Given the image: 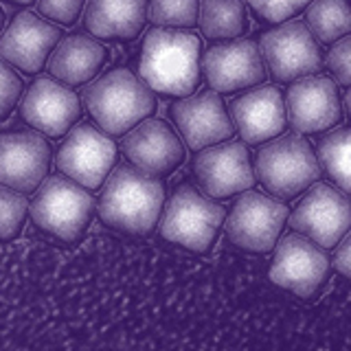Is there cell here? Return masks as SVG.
<instances>
[{
    "label": "cell",
    "instance_id": "1",
    "mask_svg": "<svg viewBox=\"0 0 351 351\" xmlns=\"http://www.w3.org/2000/svg\"><path fill=\"white\" fill-rule=\"evenodd\" d=\"M97 200L99 219L125 235H149L165 204L162 178H154L123 162L108 173Z\"/></svg>",
    "mask_w": 351,
    "mask_h": 351
},
{
    "label": "cell",
    "instance_id": "2",
    "mask_svg": "<svg viewBox=\"0 0 351 351\" xmlns=\"http://www.w3.org/2000/svg\"><path fill=\"white\" fill-rule=\"evenodd\" d=\"M202 42L191 31L154 27L143 42L138 73L149 90L169 97H189L200 86Z\"/></svg>",
    "mask_w": 351,
    "mask_h": 351
},
{
    "label": "cell",
    "instance_id": "3",
    "mask_svg": "<svg viewBox=\"0 0 351 351\" xmlns=\"http://www.w3.org/2000/svg\"><path fill=\"white\" fill-rule=\"evenodd\" d=\"M84 106L108 136H123L154 112L156 99L138 77L125 69H117L88 84Z\"/></svg>",
    "mask_w": 351,
    "mask_h": 351
},
{
    "label": "cell",
    "instance_id": "4",
    "mask_svg": "<svg viewBox=\"0 0 351 351\" xmlns=\"http://www.w3.org/2000/svg\"><path fill=\"white\" fill-rule=\"evenodd\" d=\"M29 202V215L38 228L64 244H75L90 226L97 200L95 195L66 176H47Z\"/></svg>",
    "mask_w": 351,
    "mask_h": 351
},
{
    "label": "cell",
    "instance_id": "5",
    "mask_svg": "<svg viewBox=\"0 0 351 351\" xmlns=\"http://www.w3.org/2000/svg\"><path fill=\"white\" fill-rule=\"evenodd\" d=\"M226 219V208L202 195L193 184H180L162 204L158 233L162 239L189 252L204 255L213 248L219 228Z\"/></svg>",
    "mask_w": 351,
    "mask_h": 351
},
{
    "label": "cell",
    "instance_id": "6",
    "mask_svg": "<svg viewBox=\"0 0 351 351\" xmlns=\"http://www.w3.org/2000/svg\"><path fill=\"white\" fill-rule=\"evenodd\" d=\"M255 180L277 200L288 202L321 178V165L301 134H285L266 143L255 156Z\"/></svg>",
    "mask_w": 351,
    "mask_h": 351
},
{
    "label": "cell",
    "instance_id": "7",
    "mask_svg": "<svg viewBox=\"0 0 351 351\" xmlns=\"http://www.w3.org/2000/svg\"><path fill=\"white\" fill-rule=\"evenodd\" d=\"M261 60L274 82H294L323 69V49L301 20H285L259 40Z\"/></svg>",
    "mask_w": 351,
    "mask_h": 351
},
{
    "label": "cell",
    "instance_id": "8",
    "mask_svg": "<svg viewBox=\"0 0 351 351\" xmlns=\"http://www.w3.org/2000/svg\"><path fill=\"white\" fill-rule=\"evenodd\" d=\"M290 208L277 197L259 191H244L233 204L226 222V237L246 252L263 255L279 241Z\"/></svg>",
    "mask_w": 351,
    "mask_h": 351
},
{
    "label": "cell",
    "instance_id": "9",
    "mask_svg": "<svg viewBox=\"0 0 351 351\" xmlns=\"http://www.w3.org/2000/svg\"><path fill=\"white\" fill-rule=\"evenodd\" d=\"M117 160V145L106 132L90 123H80L66 132V138L58 149V169L82 184L84 189H99L112 171Z\"/></svg>",
    "mask_w": 351,
    "mask_h": 351
},
{
    "label": "cell",
    "instance_id": "10",
    "mask_svg": "<svg viewBox=\"0 0 351 351\" xmlns=\"http://www.w3.org/2000/svg\"><path fill=\"white\" fill-rule=\"evenodd\" d=\"M303 200L288 213L285 224H290L294 233H301L321 248H334L338 239L349 233L351 211L349 197L338 186L314 182L307 186Z\"/></svg>",
    "mask_w": 351,
    "mask_h": 351
},
{
    "label": "cell",
    "instance_id": "11",
    "mask_svg": "<svg viewBox=\"0 0 351 351\" xmlns=\"http://www.w3.org/2000/svg\"><path fill=\"white\" fill-rule=\"evenodd\" d=\"M270 281L301 299H310L323 288L329 272L325 248L301 233H290L274 244Z\"/></svg>",
    "mask_w": 351,
    "mask_h": 351
},
{
    "label": "cell",
    "instance_id": "12",
    "mask_svg": "<svg viewBox=\"0 0 351 351\" xmlns=\"http://www.w3.org/2000/svg\"><path fill=\"white\" fill-rule=\"evenodd\" d=\"M193 171L202 193L211 200H224L255 186L250 152L246 143L239 141H222L200 149Z\"/></svg>",
    "mask_w": 351,
    "mask_h": 351
},
{
    "label": "cell",
    "instance_id": "13",
    "mask_svg": "<svg viewBox=\"0 0 351 351\" xmlns=\"http://www.w3.org/2000/svg\"><path fill=\"white\" fill-rule=\"evenodd\" d=\"M285 117L296 134H321L343 119L338 86L325 75H305L294 80L285 95Z\"/></svg>",
    "mask_w": 351,
    "mask_h": 351
},
{
    "label": "cell",
    "instance_id": "14",
    "mask_svg": "<svg viewBox=\"0 0 351 351\" xmlns=\"http://www.w3.org/2000/svg\"><path fill=\"white\" fill-rule=\"evenodd\" d=\"M200 71L208 88L215 93H237L266 82V66L257 42L246 38H233L208 47L200 58Z\"/></svg>",
    "mask_w": 351,
    "mask_h": 351
},
{
    "label": "cell",
    "instance_id": "15",
    "mask_svg": "<svg viewBox=\"0 0 351 351\" xmlns=\"http://www.w3.org/2000/svg\"><path fill=\"white\" fill-rule=\"evenodd\" d=\"M51 165L49 141L36 130L0 132V184L33 193L47 178Z\"/></svg>",
    "mask_w": 351,
    "mask_h": 351
},
{
    "label": "cell",
    "instance_id": "16",
    "mask_svg": "<svg viewBox=\"0 0 351 351\" xmlns=\"http://www.w3.org/2000/svg\"><path fill=\"white\" fill-rule=\"evenodd\" d=\"M20 117L36 132L60 138L82 117L80 97L53 77H38L22 97Z\"/></svg>",
    "mask_w": 351,
    "mask_h": 351
},
{
    "label": "cell",
    "instance_id": "17",
    "mask_svg": "<svg viewBox=\"0 0 351 351\" xmlns=\"http://www.w3.org/2000/svg\"><path fill=\"white\" fill-rule=\"evenodd\" d=\"M121 147L132 167L154 178L169 176L184 160V147L178 134L162 119L138 121L134 128L125 132Z\"/></svg>",
    "mask_w": 351,
    "mask_h": 351
},
{
    "label": "cell",
    "instance_id": "18",
    "mask_svg": "<svg viewBox=\"0 0 351 351\" xmlns=\"http://www.w3.org/2000/svg\"><path fill=\"white\" fill-rule=\"evenodd\" d=\"M171 117L184 145L193 152L228 141L235 134V125L228 117L222 97L211 88L176 101L171 106Z\"/></svg>",
    "mask_w": 351,
    "mask_h": 351
},
{
    "label": "cell",
    "instance_id": "19",
    "mask_svg": "<svg viewBox=\"0 0 351 351\" xmlns=\"http://www.w3.org/2000/svg\"><path fill=\"white\" fill-rule=\"evenodd\" d=\"M60 40L62 29L58 25L31 11H20L0 36V60L25 75H36Z\"/></svg>",
    "mask_w": 351,
    "mask_h": 351
},
{
    "label": "cell",
    "instance_id": "20",
    "mask_svg": "<svg viewBox=\"0 0 351 351\" xmlns=\"http://www.w3.org/2000/svg\"><path fill=\"white\" fill-rule=\"evenodd\" d=\"M230 121L246 145H259L281 136L288 128L285 104L277 86H255L252 90L237 95L228 104Z\"/></svg>",
    "mask_w": 351,
    "mask_h": 351
},
{
    "label": "cell",
    "instance_id": "21",
    "mask_svg": "<svg viewBox=\"0 0 351 351\" xmlns=\"http://www.w3.org/2000/svg\"><path fill=\"white\" fill-rule=\"evenodd\" d=\"M106 55L108 51L99 40L86 36V33H73L55 44V49L47 58V66L53 80L75 88L95 80L106 62Z\"/></svg>",
    "mask_w": 351,
    "mask_h": 351
},
{
    "label": "cell",
    "instance_id": "22",
    "mask_svg": "<svg viewBox=\"0 0 351 351\" xmlns=\"http://www.w3.org/2000/svg\"><path fill=\"white\" fill-rule=\"evenodd\" d=\"M147 0H88L84 25L101 40L132 42L145 29Z\"/></svg>",
    "mask_w": 351,
    "mask_h": 351
},
{
    "label": "cell",
    "instance_id": "23",
    "mask_svg": "<svg viewBox=\"0 0 351 351\" xmlns=\"http://www.w3.org/2000/svg\"><path fill=\"white\" fill-rule=\"evenodd\" d=\"M197 25L206 40H233L248 29L244 0H200Z\"/></svg>",
    "mask_w": 351,
    "mask_h": 351
},
{
    "label": "cell",
    "instance_id": "24",
    "mask_svg": "<svg viewBox=\"0 0 351 351\" xmlns=\"http://www.w3.org/2000/svg\"><path fill=\"white\" fill-rule=\"evenodd\" d=\"M305 27L323 44L349 36L351 11L347 0H312L305 11Z\"/></svg>",
    "mask_w": 351,
    "mask_h": 351
},
{
    "label": "cell",
    "instance_id": "25",
    "mask_svg": "<svg viewBox=\"0 0 351 351\" xmlns=\"http://www.w3.org/2000/svg\"><path fill=\"white\" fill-rule=\"evenodd\" d=\"M316 160L321 165V169L327 173L329 180L340 191L349 193L351 189V176H349V128L340 125L327 130V134L318 141L316 147Z\"/></svg>",
    "mask_w": 351,
    "mask_h": 351
},
{
    "label": "cell",
    "instance_id": "26",
    "mask_svg": "<svg viewBox=\"0 0 351 351\" xmlns=\"http://www.w3.org/2000/svg\"><path fill=\"white\" fill-rule=\"evenodd\" d=\"M200 0H147V20L162 29H193Z\"/></svg>",
    "mask_w": 351,
    "mask_h": 351
},
{
    "label": "cell",
    "instance_id": "27",
    "mask_svg": "<svg viewBox=\"0 0 351 351\" xmlns=\"http://www.w3.org/2000/svg\"><path fill=\"white\" fill-rule=\"evenodd\" d=\"M29 215V200L25 193L0 184V239L9 241L20 235Z\"/></svg>",
    "mask_w": 351,
    "mask_h": 351
},
{
    "label": "cell",
    "instance_id": "28",
    "mask_svg": "<svg viewBox=\"0 0 351 351\" xmlns=\"http://www.w3.org/2000/svg\"><path fill=\"white\" fill-rule=\"evenodd\" d=\"M246 3L257 11V16L272 25L290 20L294 14H299L312 0H246Z\"/></svg>",
    "mask_w": 351,
    "mask_h": 351
},
{
    "label": "cell",
    "instance_id": "29",
    "mask_svg": "<svg viewBox=\"0 0 351 351\" xmlns=\"http://www.w3.org/2000/svg\"><path fill=\"white\" fill-rule=\"evenodd\" d=\"M349 51H351V40H349V36H345V38L336 40L332 51L327 53V58H323V66L334 75L336 86H340V88H349V84H351Z\"/></svg>",
    "mask_w": 351,
    "mask_h": 351
},
{
    "label": "cell",
    "instance_id": "30",
    "mask_svg": "<svg viewBox=\"0 0 351 351\" xmlns=\"http://www.w3.org/2000/svg\"><path fill=\"white\" fill-rule=\"evenodd\" d=\"M84 5L86 0H38V11L51 22L73 27L84 11Z\"/></svg>",
    "mask_w": 351,
    "mask_h": 351
},
{
    "label": "cell",
    "instance_id": "31",
    "mask_svg": "<svg viewBox=\"0 0 351 351\" xmlns=\"http://www.w3.org/2000/svg\"><path fill=\"white\" fill-rule=\"evenodd\" d=\"M22 97V80L18 73L9 69V64L0 60V119L9 117Z\"/></svg>",
    "mask_w": 351,
    "mask_h": 351
},
{
    "label": "cell",
    "instance_id": "32",
    "mask_svg": "<svg viewBox=\"0 0 351 351\" xmlns=\"http://www.w3.org/2000/svg\"><path fill=\"white\" fill-rule=\"evenodd\" d=\"M334 248H336L334 250V270L338 274H343L345 279H349V274H351V237H349V233L340 237Z\"/></svg>",
    "mask_w": 351,
    "mask_h": 351
},
{
    "label": "cell",
    "instance_id": "33",
    "mask_svg": "<svg viewBox=\"0 0 351 351\" xmlns=\"http://www.w3.org/2000/svg\"><path fill=\"white\" fill-rule=\"evenodd\" d=\"M7 3H14V5H31V3H36V0H7Z\"/></svg>",
    "mask_w": 351,
    "mask_h": 351
},
{
    "label": "cell",
    "instance_id": "34",
    "mask_svg": "<svg viewBox=\"0 0 351 351\" xmlns=\"http://www.w3.org/2000/svg\"><path fill=\"white\" fill-rule=\"evenodd\" d=\"M3 22H5V16H3V11H0V29H3Z\"/></svg>",
    "mask_w": 351,
    "mask_h": 351
}]
</instances>
